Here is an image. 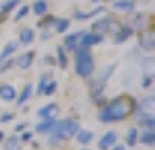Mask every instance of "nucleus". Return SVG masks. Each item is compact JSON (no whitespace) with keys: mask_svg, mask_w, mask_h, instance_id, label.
I'll list each match as a JSON object with an SVG mask.
<instances>
[{"mask_svg":"<svg viewBox=\"0 0 155 150\" xmlns=\"http://www.w3.org/2000/svg\"><path fill=\"white\" fill-rule=\"evenodd\" d=\"M134 110V101L127 96H117L113 98L106 107L101 108L99 112V121L108 124V122H119L127 119V115Z\"/></svg>","mask_w":155,"mask_h":150,"instance_id":"f257e3e1","label":"nucleus"},{"mask_svg":"<svg viewBox=\"0 0 155 150\" xmlns=\"http://www.w3.org/2000/svg\"><path fill=\"white\" fill-rule=\"evenodd\" d=\"M80 129L77 119H64V121H56V124L51 128V145H58L63 140H70L71 136L77 135Z\"/></svg>","mask_w":155,"mask_h":150,"instance_id":"f03ea898","label":"nucleus"},{"mask_svg":"<svg viewBox=\"0 0 155 150\" xmlns=\"http://www.w3.org/2000/svg\"><path fill=\"white\" fill-rule=\"evenodd\" d=\"M75 72H77L78 77H82V79H89L91 77L92 72H94V61H92L91 54L77 58V61H75Z\"/></svg>","mask_w":155,"mask_h":150,"instance_id":"7ed1b4c3","label":"nucleus"},{"mask_svg":"<svg viewBox=\"0 0 155 150\" xmlns=\"http://www.w3.org/2000/svg\"><path fill=\"white\" fill-rule=\"evenodd\" d=\"M101 42H103V35L99 33H82V38H78V45H84V47H91Z\"/></svg>","mask_w":155,"mask_h":150,"instance_id":"20e7f679","label":"nucleus"},{"mask_svg":"<svg viewBox=\"0 0 155 150\" xmlns=\"http://www.w3.org/2000/svg\"><path fill=\"white\" fill-rule=\"evenodd\" d=\"M155 112V96L153 94H147L141 100V115H152Z\"/></svg>","mask_w":155,"mask_h":150,"instance_id":"39448f33","label":"nucleus"},{"mask_svg":"<svg viewBox=\"0 0 155 150\" xmlns=\"http://www.w3.org/2000/svg\"><path fill=\"white\" fill-rule=\"evenodd\" d=\"M115 142H117V133H115V131H108L105 136H101V138H99L98 147H99V150L112 148L113 145H115Z\"/></svg>","mask_w":155,"mask_h":150,"instance_id":"423d86ee","label":"nucleus"},{"mask_svg":"<svg viewBox=\"0 0 155 150\" xmlns=\"http://www.w3.org/2000/svg\"><path fill=\"white\" fill-rule=\"evenodd\" d=\"M134 33V28L131 26V25H124L122 28L115 33V37H113V44H122V42H126L129 37Z\"/></svg>","mask_w":155,"mask_h":150,"instance_id":"0eeeda50","label":"nucleus"},{"mask_svg":"<svg viewBox=\"0 0 155 150\" xmlns=\"http://www.w3.org/2000/svg\"><path fill=\"white\" fill-rule=\"evenodd\" d=\"M33 59H35V51H30V52L21 54V56L16 59V63H18V66L21 70H28L30 66H31V63H33Z\"/></svg>","mask_w":155,"mask_h":150,"instance_id":"6e6552de","label":"nucleus"},{"mask_svg":"<svg viewBox=\"0 0 155 150\" xmlns=\"http://www.w3.org/2000/svg\"><path fill=\"white\" fill-rule=\"evenodd\" d=\"M92 30H94V33H99V35L110 32V30H112V19H108V18L99 19V21H96L94 25H92Z\"/></svg>","mask_w":155,"mask_h":150,"instance_id":"1a4fd4ad","label":"nucleus"},{"mask_svg":"<svg viewBox=\"0 0 155 150\" xmlns=\"http://www.w3.org/2000/svg\"><path fill=\"white\" fill-rule=\"evenodd\" d=\"M0 98L4 101H14L16 100V89L9 84H0Z\"/></svg>","mask_w":155,"mask_h":150,"instance_id":"9d476101","label":"nucleus"},{"mask_svg":"<svg viewBox=\"0 0 155 150\" xmlns=\"http://www.w3.org/2000/svg\"><path fill=\"white\" fill-rule=\"evenodd\" d=\"M54 124H56V119H54V117H44L42 121L38 122V124H37V133H49L51 131V128H52V126H54Z\"/></svg>","mask_w":155,"mask_h":150,"instance_id":"9b49d317","label":"nucleus"},{"mask_svg":"<svg viewBox=\"0 0 155 150\" xmlns=\"http://www.w3.org/2000/svg\"><path fill=\"white\" fill-rule=\"evenodd\" d=\"M18 47H19V42H14V40L5 44V47L2 49V52H0V63H2L4 59H7L9 56H12L16 51H18Z\"/></svg>","mask_w":155,"mask_h":150,"instance_id":"f8f14e48","label":"nucleus"},{"mask_svg":"<svg viewBox=\"0 0 155 150\" xmlns=\"http://www.w3.org/2000/svg\"><path fill=\"white\" fill-rule=\"evenodd\" d=\"M56 112H58V105L56 103H49V105H44V107L38 108L37 115H38L40 119H44V117H54Z\"/></svg>","mask_w":155,"mask_h":150,"instance_id":"ddd939ff","label":"nucleus"},{"mask_svg":"<svg viewBox=\"0 0 155 150\" xmlns=\"http://www.w3.org/2000/svg\"><path fill=\"white\" fill-rule=\"evenodd\" d=\"M140 45L143 47V49H147V51H153V49H155V38H153V33H152V32H147L145 35L141 37Z\"/></svg>","mask_w":155,"mask_h":150,"instance_id":"4468645a","label":"nucleus"},{"mask_svg":"<svg viewBox=\"0 0 155 150\" xmlns=\"http://www.w3.org/2000/svg\"><path fill=\"white\" fill-rule=\"evenodd\" d=\"M82 33H84V32H77V33L66 35V37H64V47H66V49H70V51H73L78 45V38L82 37Z\"/></svg>","mask_w":155,"mask_h":150,"instance_id":"2eb2a0df","label":"nucleus"},{"mask_svg":"<svg viewBox=\"0 0 155 150\" xmlns=\"http://www.w3.org/2000/svg\"><path fill=\"white\" fill-rule=\"evenodd\" d=\"M153 65H155V59L152 56H147L141 59V70L145 75H153Z\"/></svg>","mask_w":155,"mask_h":150,"instance_id":"dca6fc26","label":"nucleus"},{"mask_svg":"<svg viewBox=\"0 0 155 150\" xmlns=\"http://www.w3.org/2000/svg\"><path fill=\"white\" fill-rule=\"evenodd\" d=\"M113 7L117 11H122V12H133L134 11V2L133 0H119L113 4Z\"/></svg>","mask_w":155,"mask_h":150,"instance_id":"f3484780","label":"nucleus"},{"mask_svg":"<svg viewBox=\"0 0 155 150\" xmlns=\"http://www.w3.org/2000/svg\"><path fill=\"white\" fill-rule=\"evenodd\" d=\"M138 142L143 145H155V131H143L141 135H138Z\"/></svg>","mask_w":155,"mask_h":150,"instance_id":"a211bd4d","label":"nucleus"},{"mask_svg":"<svg viewBox=\"0 0 155 150\" xmlns=\"http://www.w3.org/2000/svg\"><path fill=\"white\" fill-rule=\"evenodd\" d=\"M31 91H33V86H31V84H26V86L23 87L21 94L18 96V105H25V103L30 100V96H31Z\"/></svg>","mask_w":155,"mask_h":150,"instance_id":"6ab92c4d","label":"nucleus"},{"mask_svg":"<svg viewBox=\"0 0 155 150\" xmlns=\"http://www.w3.org/2000/svg\"><path fill=\"white\" fill-rule=\"evenodd\" d=\"M33 38H35V33H33V30H30V28L21 30V33H19V44H25V45H28L30 42H33Z\"/></svg>","mask_w":155,"mask_h":150,"instance_id":"aec40b11","label":"nucleus"},{"mask_svg":"<svg viewBox=\"0 0 155 150\" xmlns=\"http://www.w3.org/2000/svg\"><path fill=\"white\" fill-rule=\"evenodd\" d=\"M140 124L147 129V131H153L155 129V119L152 117V115H141L140 117Z\"/></svg>","mask_w":155,"mask_h":150,"instance_id":"412c9836","label":"nucleus"},{"mask_svg":"<svg viewBox=\"0 0 155 150\" xmlns=\"http://www.w3.org/2000/svg\"><path fill=\"white\" fill-rule=\"evenodd\" d=\"M75 136H77V142L82 143V145H87L92 140V133L91 131H85V129H78Z\"/></svg>","mask_w":155,"mask_h":150,"instance_id":"4be33fe9","label":"nucleus"},{"mask_svg":"<svg viewBox=\"0 0 155 150\" xmlns=\"http://www.w3.org/2000/svg\"><path fill=\"white\" fill-rule=\"evenodd\" d=\"M5 150H21V142L18 136H9L5 140Z\"/></svg>","mask_w":155,"mask_h":150,"instance_id":"5701e85b","label":"nucleus"},{"mask_svg":"<svg viewBox=\"0 0 155 150\" xmlns=\"http://www.w3.org/2000/svg\"><path fill=\"white\" fill-rule=\"evenodd\" d=\"M33 12L37 16H44L47 12V2L45 0H37L35 4H33Z\"/></svg>","mask_w":155,"mask_h":150,"instance_id":"b1692460","label":"nucleus"},{"mask_svg":"<svg viewBox=\"0 0 155 150\" xmlns=\"http://www.w3.org/2000/svg\"><path fill=\"white\" fill-rule=\"evenodd\" d=\"M126 143H127V147H134V145L138 143V129L136 128L129 129V133H127V136H126Z\"/></svg>","mask_w":155,"mask_h":150,"instance_id":"393cba45","label":"nucleus"},{"mask_svg":"<svg viewBox=\"0 0 155 150\" xmlns=\"http://www.w3.org/2000/svg\"><path fill=\"white\" fill-rule=\"evenodd\" d=\"M105 11V7H96L94 11H91V12H75V18L77 19H89V18H92V16H96V14H99V12H103Z\"/></svg>","mask_w":155,"mask_h":150,"instance_id":"a878e982","label":"nucleus"},{"mask_svg":"<svg viewBox=\"0 0 155 150\" xmlns=\"http://www.w3.org/2000/svg\"><path fill=\"white\" fill-rule=\"evenodd\" d=\"M16 5H19V0H5V2H2L0 11H2V12H9V11L16 9Z\"/></svg>","mask_w":155,"mask_h":150,"instance_id":"bb28decb","label":"nucleus"},{"mask_svg":"<svg viewBox=\"0 0 155 150\" xmlns=\"http://www.w3.org/2000/svg\"><path fill=\"white\" fill-rule=\"evenodd\" d=\"M54 25H56V32H58V33H64V32L68 30V26H70V21L63 18V19H56Z\"/></svg>","mask_w":155,"mask_h":150,"instance_id":"cd10ccee","label":"nucleus"},{"mask_svg":"<svg viewBox=\"0 0 155 150\" xmlns=\"http://www.w3.org/2000/svg\"><path fill=\"white\" fill-rule=\"evenodd\" d=\"M58 65H59L61 68H66V66H68V58H66V54H64L63 47L58 49Z\"/></svg>","mask_w":155,"mask_h":150,"instance_id":"c85d7f7f","label":"nucleus"},{"mask_svg":"<svg viewBox=\"0 0 155 150\" xmlns=\"http://www.w3.org/2000/svg\"><path fill=\"white\" fill-rule=\"evenodd\" d=\"M56 87H58V82H56V80H51V82H47V86L44 87V93H42V94H45V96H51V94H54Z\"/></svg>","mask_w":155,"mask_h":150,"instance_id":"c756f323","label":"nucleus"},{"mask_svg":"<svg viewBox=\"0 0 155 150\" xmlns=\"http://www.w3.org/2000/svg\"><path fill=\"white\" fill-rule=\"evenodd\" d=\"M47 82H49V75H42L40 77V82H38V87H37V94L44 93V87L47 86Z\"/></svg>","mask_w":155,"mask_h":150,"instance_id":"7c9ffc66","label":"nucleus"},{"mask_svg":"<svg viewBox=\"0 0 155 150\" xmlns=\"http://www.w3.org/2000/svg\"><path fill=\"white\" fill-rule=\"evenodd\" d=\"M28 12H30V7H28V5H23V7L18 11V14H16L14 19H16V21H19V19H23V18L28 14Z\"/></svg>","mask_w":155,"mask_h":150,"instance_id":"2f4dec72","label":"nucleus"},{"mask_svg":"<svg viewBox=\"0 0 155 150\" xmlns=\"http://www.w3.org/2000/svg\"><path fill=\"white\" fill-rule=\"evenodd\" d=\"M152 82H153V75H145V77L141 79V87L147 89V87L152 86Z\"/></svg>","mask_w":155,"mask_h":150,"instance_id":"473e14b6","label":"nucleus"},{"mask_svg":"<svg viewBox=\"0 0 155 150\" xmlns=\"http://www.w3.org/2000/svg\"><path fill=\"white\" fill-rule=\"evenodd\" d=\"M14 65V59H7V61H4V63L0 65V72H5V70H9L11 66Z\"/></svg>","mask_w":155,"mask_h":150,"instance_id":"72a5a7b5","label":"nucleus"},{"mask_svg":"<svg viewBox=\"0 0 155 150\" xmlns=\"http://www.w3.org/2000/svg\"><path fill=\"white\" fill-rule=\"evenodd\" d=\"M31 131H25V133H23L21 135V138H19V142H30V140H31Z\"/></svg>","mask_w":155,"mask_h":150,"instance_id":"f704fd0d","label":"nucleus"},{"mask_svg":"<svg viewBox=\"0 0 155 150\" xmlns=\"http://www.w3.org/2000/svg\"><path fill=\"white\" fill-rule=\"evenodd\" d=\"M12 119H14L12 114H4L2 117H0V122H9V121H12Z\"/></svg>","mask_w":155,"mask_h":150,"instance_id":"c9c22d12","label":"nucleus"},{"mask_svg":"<svg viewBox=\"0 0 155 150\" xmlns=\"http://www.w3.org/2000/svg\"><path fill=\"white\" fill-rule=\"evenodd\" d=\"M25 126H26L25 122H23V124H18V126L14 128V131H16V133H19V131H23V129H25Z\"/></svg>","mask_w":155,"mask_h":150,"instance_id":"e433bc0d","label":"nucleus"},{"mask_svg":"<svg viewBox=\"0 0 155 150\" xmlns=\"http://www.w3.org/2000/svg\"><path fill=\"white\" fill-rule=\"evenodd\" d=\"M113 150H126V147L124 145H115V147H112Z\"/></svg>","mask_w":155,"mask_h":150,"instance_id":"4c0bfd02","label":"nucleus"},{"mask_svg":"<svg viewBox=\"0 0 155 150\" xmlns=\"http://www.w3.org/2000/svg\"><path fill=\"white\" fill-rule=\"evenodd\" d=\"M4 136H5V135H4V133L0 131V143H2V140H4Z\"/></svg>","mask_w":155,"mask_h":150,"instance_id":"58836bf2","label":"nucleus"},{"mask_svg":"<svg viewBox=\"0 0 155 150\" xmlns=\"http://www.w3.org/2000/svg\"><path fill=\"white\" fill-rule=\"evenodd\" d=\"M92 2H99V0H92Z\"/></svg>","mask_w":155,"mask_h":150,"instance_id":"ea45409f","label":"nucleus"}]
</instances>
